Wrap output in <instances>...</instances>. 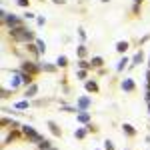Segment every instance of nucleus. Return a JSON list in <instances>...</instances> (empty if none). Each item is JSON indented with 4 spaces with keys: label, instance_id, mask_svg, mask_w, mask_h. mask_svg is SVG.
I'll return each mask as SVG.
<instances>
[{
    "label": "nucleus",
    "instance_id": "obj_20",
    "mask_svg": "<svg viewBox=\"0 0 150 150\" xmlns=\"http://www.w3.org/2000/svg\"><path fill=\"white\" fill-rule=\"evenodd\" d=\"M88 134H90L88 126H82V124H80V128H74V138H76V140H84Z\"/></svg>",
    "mask_w": 150,
    "mask_h": 150
},
{
    "label": "nucleus",
    "instance_id": "obj_8",
    "mask_svg": "<svg viewBox=\"0 0 150 150\" xmlns=\"http://www.w3.org/2000/svg\"><path fill=\"white\" fill-rule=\"evenodd\" d=\"M38 92H40V84H38V82H32L30 86H26V88H24V98L34 100L36 96H38Z\"/></svg>",
    "mask_w": 150,
    "mask_h": 150
},
{
    "label": "nucleus",
    "instance_id": "obj_7",
    "mask_svg": "<svg viewBox=\"0 0 150 150\" xmlns=\"http://www.w3.org/2000/svg\"><path fill=\"white\" fill-rule=\"evenodd\" d=\"M118 86H120V90H122V92H126V94L136 92V82H134V78H132V76H126V78H122Z\"/></svg>",
    "mask_w": 150,
    "mask_h": 150
},
{
    "label": "nucleus",
    "instance_id": "obj_28",
    "mask_svg": "<svg viewBox=\"0 0 150 150\" xmlns=\"http://www.w3.org/2000/svg\"><path fill=\"white\" fill-rule=\"evenodd\" d=\"M88 76H90V70H82V68H76V78L82 82L88 80Z\"/></svg>",
    "mask_w": 150,
    "mask_h": 150
},
{
    "label": "nucleus",
    "instance_id": "obj_41",
    "mask_svg": "<svg viewBox=\"0 0 150 150\" xmlns=\"http://www.w3.org/2000/svg\"><path fill=\"white\" fill-rule=\"evenodd\" d=\"M144 140H146V144L150 146V134H146V136H144Z\"/></svg>",
    "mask_w": 150,
    "mask_h": 150
},
{
    "label": "nucleus",
    "instance_id": "obj_43",
    "mask_svg": "<svg viewBox=\"0 0 150 150\" xmlns=\"http://www.w3.org/2000/svg\"><path fill=\"white\" fill-rule=\"evenodd\" d=\"M100 2H102V4H108V2H110V0H100Z\"/></svg>",
    "mask_w": 150,
    "mask_h": 150
},
{
    "label": "nucleus",
    "instance_id": "obj_47",
    "mask_svg": "<svg viewBox=\"0 0 150 150\" xmlns=\"http://www.w3.org/2000/svg\"><path fill=\"white\" fill-rule=\"evenodd\" d=\"M126 150H130V148H126Z\"/></svg>",
    "mask_w": 150,
    "mask_h": 150
},
{
    "label": "nucleus",
    "instance_id": "obj_16",
    "mask_svg": "<svg viewBox=\"0 0 150 150\" xmlns=\"http://www.w3.org/2000/svg\"><path fill=\"white\" fill-rule=\"evenodd\" d=\"M74 50H76V58H90V50L86 46V42H80Z\"/></svg>",
    "mask_w": 150,
    "mask_h": 150
},
{
    "label": "nucleus",
    "instance_id": "obj_44",
    "mask_svg": "<svg viewBox=\"0 0 150 150\" xmlns=\"http://www.w3.org/2000/svg\"><path fill=\"white\" fill-rule=\"evenodd\" d=\"M48 150H60V148H56V146H52V148H48Z\"/></svg>",
    "mask_w": 150,
    "mask_h": 150
},
{
    "label": "nucleus",
    "instance_id": "obj_24",
    "mask_svg": "<svg viewBox=\"0 0 150 150\" xmlns=\"http://www.w3.org/2000/svg\"><path fill=\"white\" fill-rule=\"evenodd\" d=\"M56 98H34L32 100V106L34 108H42V106H48L50 102H54Z\"/></svg>",
    "mask_w": 150,
    "mask_h": 150
},
{
    "label": "nucleus",
    "instance_id": "obj_13",
    "mask_svg": "<svg viewBox=\"0 0 150 150\" xmlns=\"http://www.w3.org/2000/svg\"><path fill=\"white\" fill-rule=\"evenodd\" d=\"M40 68H42V72H46V74H56L58 66H56V62H48V60H40Z\"/></svg>",
    "mask_w": 150,
    "mask_h": 150
},
{
    "label": "nucleus",
    "instance_id": "obj_25",
    "mask_svg": "<svg viewBox=\"0 0 150 150\" xmlns=\"http://www.w3.org/2000/svg\"><path fill=\"white\" fill-rule=\"evenodd\" d=\"M36 46H38V52H40V56H44L46 54V50H48V44H46V40H42V38H38L36 36Z\"/></svg>",
    "mask_w": 150,
    "mask_h": 150
},
{
    "label": "nucleus",
    "instance_id": "obj_31",
    "mask_svg": "<svg viewBox=\"0 0 150 150\" xmlns=\"http://www.w3.org/2000/svg\"><path fill=\"white\" fill-rule=\"evenodd\" d=\"M76 34H78V38H80V42H86V40H88V34H86V30H84L82 26H78Z\"/></svg>",
    "mask_w": 150,
    "mask_h": 150
},
{
    "label": "nucleus",
    "instance_id": "obj_14",
    "mask_svg": "<svg viewBox=\"0 0 150 150\" xmlns=\"http://www.w3.org/2000/svg\"><path fill=\"white\" fill-rule=\"evenodd\" d=\"M46 126H48V130H50L52 136H56V138L62 136V128H60V124H58L56 120H46Z\"/></svg>",
    "mask_w": 150,
    "mask_h": 150
},
{
    "label": "nucleus",
    "instance_id": "obj_3",
    "mask_svg": "<svg viewBox=\"0 0 150 150\" xmlns=\"http://www.w3.org/2000/svg\"><path fill=\"white\" fill-rule=\"evenodd\" d=\"M0 22H2V26H4L6 30H10V28H16V26L26 24V20H24V16L16 14V12H8L6 16H2V18H0Z\"/></svg>",
    "mask_w": 150,
    "mask_h": 150
},
{
    "label": "nucleus",
    "instance_id": "obj_1",
    "mask_svg": "<svg viewBox=\"0 0 150 150\" xmlns=\"http://www.w3.org/2000/svg\"><path fill=\"white\" fill-rule=\"evenodd\" d=\"M6 36L10 38L14 44H28V42H34L36 40V32L32 28H28V24H22V26H16V28L6 30Z\"/></svg>",
    "mask_w": 150,
    "mask_h": 150
},
{
    "label": "nucleus",
    "instance_id": "obj_27",
    "mask_svg": "<svg viewBox=\"0 0 150 150\" xmlns=\"http://www.w3.org/2000/svg\"><path fill=\"white\" fill-rule=\"evenodd\" d=\"M58 68H68V56L66 54H58V58L54 60Z\"/></svg>",
    "mask_w": 150,
    "mask_h": 150
},
{
    "label": "nucleus",
    "instance_id": "obj_21",
    "mask_svg": "<svg viewBox=\"0 0 150 150\" xmlns=\"http://www.w3.org/2000/svg\"><path fill=\"white\" fill-rule=\"evenodd\" d=\"M128 48H130V42H128V40H118L116 46H114V50L118 52V54H126Z\"/></svg>",
    "mask_w": 150,
    "mask_h": 150
},
{
    "label": "nucleus",
    "instance_id": "obj_5",
    "mask_svg": "<svg viewBox=\"0 0 150 150\" xmlns=\"http://www.w3.org/2000/svg\"><path fill=\"white\" fill-rule=\"evenodd\" d=\"M22 136V132L20 130H12V128H4L2 130V146H8L10 142H14V140H18Z\"/></svg>",
    "mask_w": 150,
    "mask_h": 150
},
{
    "label": "nucleus",
    "instance_id": "obj_40",
    "mask_svg": "<svg viewBox=\"0 0 150 150\" xmlns=\"http://www.w3.org/2000/svg\"><path fill=\"white\" fill-rule=\"evenodd\" d=\"M96 74H98V76H106V68H98V70H96Z\"/></svg>",
    "mask_w": 150,
    "mask_h": 150
},
{
    "label": "nucleus",
    "instance_id": "obj_2",
    "mask_svg": "<svg viewBox=\"0 0 150 150\" xmlns=\"http://www.w3.org/2000/svg\"><path fill=\"white\" fill-rule=\"evenodd\" d=\"M20 132H22V138L26 140L28 144H40V142L44 140V136H42V134H40V132H38L32 124H28V122H26V124H22Z\"/></svg>",
    "mask_w": 150,
    "mask_h": 150
},
{
    "label": "nucleus",
    "instance_id": "obj_12",
    "mask_svg": "<svg viewBox=\"0 0 150 150\" xmlns=\"http://www.w3.org/2000/svg\"><path fill=\"white\" fill-rule=\"evenodd\" d=\"M84 90H86L88 94H96L98 90H100V84H98L96 78H88V80L84 82Z\"/></svg>",
    "mask_w": 150,
    "mask_h": 150
},
{
    "label": "nucleus",
    "instance_id": "obj_4",
    "mask_svg": "<svg viewBox=\"0 0 150 150\" xmlns=\"http://www.w3.org/2000/svg\"><path fill=\"white\" fill-rule=\"evenodd\" d=\"M20 68H22L24 72H30L32 76H38V74L42 72L40 60H36V58H24V60H20Z\"/></svg>",
    "mask_w": 150,
    "mask_h": 150
},
{
    "label": "nucleus",
    "instance_id": "obj_36",
    "mask_svg": "<svg viewBox=\"0 0 150 150\" xmlns=\"http://www.w3.org/2000/svg\"><path fill=\"white\" fill-rule=\"evenodd\" d=\"M144 102H150V84H144Z\"/></svg>",
    "mask_w": 150,
    "mask_h": 150
},
{
    "label": "nucleus",
    "instance_id": "obj_15",
    "mask_svg": "<svg viewBox=\"0 0 150 150\" xmlns=\"http://www.w3.org/2000/svg\"><path fill=\"white\" fill-rule=\"evenodd\" d=\"M144 62V52L142 50H138L134 56H130V66H128V70H132V68H136V66H140Z\"/></svg>",
    "mask_w": 150,
    "mask_h": 150
},
{
    "label": "nucleus",
    "instance_id": "obj_32",
    "mask_svg": "<svg viewBox=\"0 0 150 150\" xmlns=\"http://www.w3.org/2000/svg\"><path fill=\"white\" fill-rule=\"evenodd\" d=\"M130 12H132L134 16H140V12H142V4H130Z\"/></svg>",
    "mask_w": 150,
    "mask_h": 150
},
{
    "label": "nucleus",
    "instance_id": "obj_42",
    "mask_svg": "<svg viewBox=\"0 0 150 150\" xmlns=\"http://www.w3.org/2000/svg\"><path fill=\"white\" fill-rule=\"evenodd\" d=\"M144 0H132V4H142Z\"/></svg>",
    "mask_w": 150,
    "mask_h": 150
},
{
    "label": "nucleus",
    "instance_id": "obj_26",
    "mask_svg": "<svg viewBox=\"0 0 150 150\" xmlns=\"http://www.w3.org/2000/svg\"><path fill=\"white\" fill-rule=\"evenodd\" d=\"M14 92H16V90H12L10 86H6V84L0 88V96H2V100H8L10 96H14Z\"/></svg>",
    "mask_w": 150,
    "mask_h": 150
},
{
    "label": "nucleus",
    "instance_id": "obj_39",
    "mask_svg": "<svg viewBox=\"0 0 150 150\" xmlns=\"http://www.w3.org/2000/svg\"><path fill=\"white\" fill-rule=\"evenodd\" d=\"M52 4H56V6H64L66 0H52Z\"/></svg>",
    "mask_w": 150,
    "mask_h": 150
},
{
    "label": "nucleus",
    "instance_id": "obj_22",
    "mask_svg": "<svg viewBox=\"0 0 150 150\" xmlns=\"http://www.w3.org/2000/svg\"><path fill=\"white\" fill-rule=\"evenodd\" d=\"M90 64H92V70L104 68V58L100 56V54H96V56H90Z\"/></svg>",
    "mask_w": 150,
    "mask_h": 150
},
{
    "label": "nucleus",
    "instance_id": "obj_29",
    "mask_svg": "<svg viewBox=\"0 0 150 150\" xmlns=\"http://www.w3.org/2000/svg\"><path fill=\"white\" fill-rule=\"evenodd\" d=\"M54 144H52V140L50 138H44L40 144H36V150H48V148H52Z\"/></svg>",
    "mask_w": 150,
    "mask_h": 150
},
{
    "label": "nucleus",
    "instance_id": "obj_30",
    "mask_svg": "<svg viewBox=\"0 0 150 150\" xmlns=\"http://www.w3.org/2000/svg\"><path fill=\"white\" fill-rule=\"evenodd\" d=\"M24 20H36V16H38V14H36L34 10H30V8H28V10H24Z\"/></svg>",
    "mask_w": 150,
    "mask_h": 150
},
{
    "label": "nucleus",
    "instance_id": "obj_9",
    "mask_svg": "<svg viewBox=\"0 0 150 150\" xmlns=\"http://www.w3.org/2000/svg\"><path fill=\"white\" fill-rule=\"evenodd\" d=\"M76 122L82 124V126H86V124L92 122V114H90L88 110H78V112H76Z\"/></svg>",
    "mask_w": 150,
    "mask_h": 150
},
{
    "label": "nucleus",
    "instance_id": "obj_38",
    "mask_svg": "<svg viewBox=\"0 0 150 150\" xmlns=\"http://www.w3.org/2000/svg\"><path fill=\"white\" fill-rule=\"evenodd\" d=\"M86 126H88V130H90V132H98V126H96V124H92V122H90V124H86Z\"/></svg>",
    "mask_w": 150,
    "mask_h": 150
},
{
    "label": "nucleus",
    "instance_id": "obj_18",
    "mask_svg": "<svg viewBox=\"0 0 150 150\" xmlns=\"http://www.w3.org/2000/svg\"><path fill=\"white\" fill-rule=\"evenodd\" d=\"M22 46H24V50H26V52H28V54H30L32 58H36V60L40 58V52H38V46H36V42H28V44H22Z\"/></svg>",
    "mask_w": 150,
    "mask_h": 150
},
{
    "label": "nucleus",
    "instance_id": "obj_6",
    "mask_svg": "<svg viewBox=\"0 0 150 150\" xmlns=\"http://www.w3.org/2000/svg\"><path fill=\"white\" fill-rule=\"evenodd\" d=\"M76 108H78V110H90V108H92V96L88 92L76 96Z\"/></svg>",
    "mask_w": 150,
    "mask_h": 150
},
{
    "label": "nucleus",
    "instance_id": "obj_17",
    "mask_svg": "<svg viewBox=\"0 0 150 150\" xmlns=\"http://www.w3.org/2000/svg\"><path fill=\"white\" fill-rule=\"evenodd\" d=\"M122 134H124L126 138H134V136L138 134V130L132 126L130 122H124V124H122Z\"/></svg>",
    "mask_w": 150,
    "mask_h": 150
},
{
    "label": "nucleus",
    "instance_id": "obj_46",
    "mask_svg": "<svg viewBox=\"0 0 150 150\" xmlns=\"http://www.w3.org/2000/svg\"><path fill=\"white\" fill-rule=\"evenodd\" d=\"M94 150H104V148H94Z\"/></svg>",
    "mask_w": 150,
    "mask_h": 150
},
{
    "label": "nucleus",
    "instance_id": "obj_10",
    "mask_svg": "<svg viewBox=\"0 0 150 150\" xmlns=\"http://www.w3.org/2000/svg\"><path fill=\"white\" fill-rule=\"evenodd\" d=\"M128 66H130V56H126V54H122V56H120V60L116 62L114 70L118 72V74H122L124 70H128Z\"/></svg>",
    "mask_w": 150,
    "mask_h": 150
},
{
    "label": "nucleus",
    "instance_id": "obj_23",
    "mask_svg": "<svg viewBox=\"0 0 150 150\" xmlns=\"http://www.w3.org/2000/svg\"><path fill=\"white\" fill-rule=\"evenodd\" d=\"M76 68H82V70H92L90 58H76Z\"/></svg>",
    "mask_w": 150,
    "mask_h": 150
},
{
    "label": "nucleus",
    "instance_id": "obj_19",
    "mask_svg": "<svg viewBox=\"0 0 150 150\" xmlns=\"http://www.w3.org/2000/svg\"><path fill=\"white\" fill-rule=\"evenodd\" d=\"M60 112H68V114H76V112H78V108H76V104H68L66 100H60Z\"/></svg>",
    "mask_w": 150,
    "mask_h": 150
},
{
    "label": "nucleus",
    "instance_id": "obj_37",
    "mask_svg": "<svg viewBox=\"0 0 150 150\" xmlns=\"http://www.w3.org/2000/svg\"><path fill=\"white\" fill-rule=\"evenodd\" d=\"M148 40H150V32H148V34H144L142 38H138V46H142V44H146Z\"/></svg>",
    "mask_w": 150,
    "mask_h": 150
},
{
    "label": "nucleus",
    "instance_id": "obj_35",
    "mask_svg": "<svg viewBox=\"0 0 150 150\" xmlns=\"http://www.w3.org/2000/svg\"><path fill=\"white\" fill-rule=\"evenodd\" d=\"M36 26H38V28L46 26V16H40V14H38V16H36Z\"/></svg>",
    "mask_w": 150,
    "mask_h": 150
},
{
    "label": "nucleus",
    "instance_id": "obj_45",
    "mask_svg": "<svg viewBox=\"0 0 150 150\" xmlns=\"http://www.w3.org/2000/svg\"><path fill=\"white\" fill-rule=\"evenodd\" d=\"M146 64H148V66H146V68H150V56H148V62H146Z\"/></svg>",
    "mask_w": 150,
    "mask_h": 150
},
{
    "label": "nucleus",
    "instance_id": "obj_11",
    "mask_svg": "<svg viewBox=\"0 0 150 150\" xmlns=\"http://www.w3.org/2000/svg\"><path fill=\"white\" fill-rule=\"evenodd\" d=\"M12 106H14L16 110H20V112H26V110L32 108V100H28V98H20V100L12 102Z\"/></svg>",
    "mask_w": 150,
    "mask_h": 150
},
{
    "label": "nucleus",
    "instance_id": "obj_33",
    "mask_svg": "<svg viewBox=\"0 0 150 150\" xmlns=\"http://www.w3.org/2000/svg\"><path fill=\"white\" fill-rule=\"evenodd\" d=\"M14 2H16V6H20V8H24V10L30 8V0H14Z\"/></svg>",
    "mask_w": 150,
    "mask_h": 150
},
{
    "label": "nucleus",
    "instance_id": "obj_34",
    "mask_svg": "<svg viewBox=\"0 0 150 150\" xmlns=\"http://www.w3.org/2000/svg\"><path fill=\"white\" fill-rule=\"evenodd\" d=\"M104 150H116V146H114V142H112V140L110 138H106L104 140V146H102Z\"/></svg>",
    "mask_w": 150,
    "mask_h": 150
}]
</instances>
